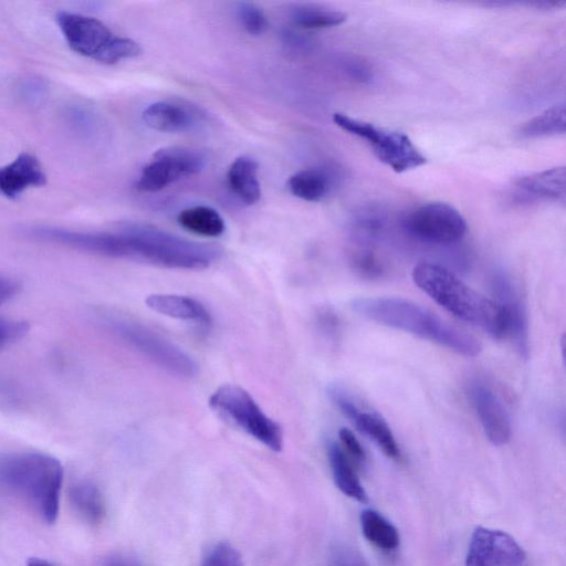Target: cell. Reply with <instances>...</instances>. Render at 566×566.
<instances>
[{"instance_id":"cell-1","label":"cell","mask_w":566,"mask_h":566,"mask_svg":"<svg viewBox=\"0 0 566 566\" xmlns=\"http://www.w3.org/2000/svg\"><path fill=\"white\" fill-rule=\"evenodd\" d=\"M48 239L103 256L140 261L168 269L202 270L221 254L217 245L190 241L139 223H126L111 232L51 228Z\"/></svg>"},{"instance_id":"cell-2","label":"cell","mask_w":566,"mask_h":566,"mask_svg":"<svg viewBox=\"0 0 566 566\" xmlns=\"http://www.w3.org/2000/svg\"><path fill=\"white\" fill-rule=\"evenodd\" d=\"M352 310L378 324L427 339L459 355L475 357L482 350L472 335L450 325L430 310L406 298L391 296L356 297Z\"/></svg>"},{"instance_id":"cell-3","label":"cell","mask_w":566,"mask_h":566,"mask_svg":"<svg viewBox=\"0 0 566 566\" xmlns=\"http://www.w3.org/2000/svg\"><path fill=\"white\" fill-rule=\"evenodd\" d=\"M415 284L455 317L483 329L494 338H505V324L497 303L468 286L450 270L420 262L412 270Z\"/></svg>"},{"instance_id":"cell-4","label":"cell","mask_w":566,"mask_h":566,"mask_svg":"<svg viewBox=\"0 0 566 566\" xmlns=\"http://www.w3.org/2000/svg\"><path fill=\"white\" fill-rule=\"evenodd\" d=\"M62 481L63 468L50 454L24 451L0 458V483L46 523L57 517Z\"/></svg>"},{"instance_id":"cell-5","label":"cell","mask_w":566,"mask_h":566,"mask_svg":"<svg viewBox=\"0 0 566 566\" xmlns=\"http://www.w3.org/2000/svg\"><path fill=\"white\" fill-rule=\"evenodd\" d=\"M56 22L74 52L97 62L115 64L142 52L137 42L115 34L96 18L61 11L56 14Z\"/></svg>"},{"instance_id":"cell-6","label":"cell","mask_w":566,"mask_h":566,"mask_svg":"<svg viewBox=\"0 0 566 566\" xmlns=\"http://www.w3.org/2000/svg\"><path fill=\"white\" fill-rule=\"evenodd\" d=\"M98 316L114 335L167 373L181 378L198 374V364L189 354L148 327L108 311Z\"/></svg>"},{"instance_id":"cell-7","label":"cell","mask_w":566,"mask_h":566,"mask_svg":"<svg viewBox=\"0 0 566 566\" xmlns=\"http://www.w3.org/2000/svg\"><path fill=\"white\" fill-rule=\"evenodd\" d=\"M209 406L266 448H283L282 427L266 416L253 397L237 385H222L209 398Z\"/></svg>"},{"instance_id":"cell-8","label":"cell","mask_w":566,"mask_h":566,"mask_svg":"<svg viewBox=\"0 0 566 566\" xmlns=\"http://www.w3.org/2000/svg\"><path fill=\"white\" fill-rule=\"evenodd\" d=\"M333 122L340 129L366 140L378 160L396 172L427 163V158L403 133L386 130L342 113L333 114Z\"/></svg>"},{"instance_id":"cell-9","label":"cell","mask_w":566,"mask_h":566,"mask_svg":"<svg viewBox=\"0 0 566 566\" xmlns=\"http://www.w3.org/2000/svg\"><path fill=\"white\" fill-rule=\"evenodd\" d=\"M206 163V156L198 149L161 148L143 167L136 188L142 192H157L184 178L197 175L205 168Z\"/></svg>"},{"instance_id":"cell-10","label":"cell","mask_w":566,"mask_h":566,"mask_svg":"<svg viewBox=\"0 0 566 566\" xmlns=\"http://www.w3.org/2000/svg\"><path fill=\"white\" fill-rule=\"evenodd\" d=\"M403 229L419 241L452 244L467 232V221L452 206L429 202L411 211L402 221Z\"/></svg>"},{"instance_id":"cell-11","label":"cell","mask_w":566,"mask_h":566,"mask_svg":"<svg viewBox=\"0 0 566 566\" xmlns=\"http://www.w3.org/2000/svg\"><path fill=\"white\" fill-rule=\"evenodd\" d=\"M526 554L510 534L479 526L470 538L465 566H523Z\"/></svg>"},{"instance_id":"cell-12","label":"cell","mask_w":566,"mask_h":566,"mask_svg":"<svg viewBox=\"0 0 566 566\" xmlns=\"http://www.w3.org/2000/svg\"><path fill=\"white\" fill-rule=\"evenodd\" d=\"M495 302L500 306L504 324L505 338L510 337L523 358L528 357V319L521 293L511 275L496 271L491 277Z\"/></svg>"},{"instance_id":"cell-13","label":"cell","mask_w":566,"mask_h":566,"mask_svg":"<svg viewBox=\"0 0 566 566\" xmlns=\"http://www.w3.org/2000/svg\"><path fill=\"white\" fill-rule=\"evenodd\" d=\"M328 396L337 409L359 430L373 440L390 459L399 460L401 452L388 423L376 412L361 409L338 386L328 389Z\"/></svg>"},{"instance_id":"cell-14","label":"cell","mask_w":566,"mask_h":566,"mask_svg":"<svg viewBox=\"0 0 566 566\" xmlns=\"http://www.w3.org/2000/svg\"><path fill=\"white\" fill-rule=\"evenodd\" d=\"M468 395L489 441L494 446L506 444L511 439V421L496 392L484 381L474 379L468 385Z\"/></svg>"},{"instance_id":"cell-15","label":"cell","mask_w":566,"mask_h":566,"mask_svg":"<svg viewBox=\"0 0 566 566\" xmlns=\"http://www.w3.org/2000/svg\"><path fill=\"white\" fill-rule=\"evenodd\" d=\"M142 118L149 128L164 133L192 132L207 122L201 108L180 99L155 102L144 109Z\"/></svg>"},{"instance_id":"cell-16","label":"cell","mask_w":566,"mask_h":566,"mask_svg":"<svg viewBox=\"0 0 566 566\" xmlns=\"http://www.w3.org/2000/svg\"><path fill=\"white\" fill-rule=\"evenodd\" d=\"M46 175L35 156L21 153L10 164L0 167V193L15 199L30 187H42Z\"/></svg>"},{"instance_id":"cell-17","label":"cell","mask_w":566,"mask_h":566,"mask_svg":"<svg viewBox=\"0 0 566 566\" xmlns=\"http://www.w3.org/2000/svg\"><path fill=\"white\" fill-rule=\"evenodd\" d=\"M146 305L159 314L209 326L211 315L206 306L196 298L166 293L150 294L145 300Z\"/></svg>"},{"instance_id":"cell-18","label":"cell","mask_w":566,"mask_h":566,"mask_svg":"<svg viewBox=\"0 0 566 566\" xmlns=\"http://www.w3.org/2000/svg\"><path fill=\"white\" fill-rule=\"evenodd\" d=\"M518 192L531 200H564L566 170L564 166L546 169L515 180Z\"/></svg>"},{"instance_id":"cell-19","label":"cell","mask_w":566,"mask_h":566,"mask_svg":"<svg viewBox=\"0 0 566 566\" xmlns=\"http://www.w3.org/2000/svg\"><path fill=\"white\" fill-rule=\"evenodd\" d=\"M327 458L336 486L346 496L366 503L368 501L367 492L353 467V462L339 443L333 441L328 444Z\"/></svg>"},{"instance_id":"cell-20","label":"cell","mask_w":566,"mask_h":566,"mask_svg":"<svg viewBox=\"0 0 566 566\" xmlns=\"http://www.w3.org/2000/svg\"><path fill=\"white\" fill-rule=\"evenodd\" d=\"M258 163L250 156H240L230 165L227 179L231 191L245 205H254L261 197Z\"/></svg>"},{"instance_id":"cell-21","label":"cell","mask_w":566,"mask_h":566,"mask_svg":"<svg viewBox=\"0 0 566 566\" xmlns=\"http://www.w3.org/2000/svg\"><path fill=\"white\" fill-rule=\"evenodd\" d=\"M291 193L310 202L323 200L333 187V178L324 168H306L292 175L287 181Z\"/></svg>"},{"instance_id":"cell-22","label":"cell","mask_w":566,"mask_h":566,"mask_svg":"<svg viewBox=\"0 0 566 566\" xmlns=\"http://www.w3.org/2000/svg\"><path fill=\"white\" fill-rule=\"evenodd\" d=\"M360 527L365 538L376 548L385 553H391L399 547L398 530L378 511L364 510L360 514Z\"/></svg>"},{"instance_id":"cell-23","label":"cell","mask_w":566,"mask_h":566,"mask_svg":"<svg viewBox=\"0 0 566 566\" xmlns=\"http://www.w3.org/2000/svg\"><path fill=\"white\" fill-rule=\"evenodd\" d=\"M70 503L74 512L90 524L103 521L106 509L99 489L91 482L82 481L73 484L69 490Z\"/></svg>"},{"instance_id":"cell-24","label":"cell","mask_w":566,"mask_h":566,"mask_svg":"<svg viewBox=\"0 0 566 566\" xmlns=\"http://www.w3.org/2000/svg\"><path fill=\"white\" fill-rule=\"evenodd\" d=\"M177 221L182 229L202 237H220L226 230L222 217L208 206L184 209L179 212Z\"/></svg>"},{"instance_id":"cell-25","label":"cell","mask_w":566,"mask_h":566,"mask_svg":"<svg viewBox=\"0 0 566 566\" xmlns=\"http://www.w3.org/2000/svg\"><path fill=\"white\" fill-rule=\"evenodd\" d=\"M523 137L535 138L565 133V105L556 104L526 122L520 130Z\"/></svg>"},{"instance_id":"cell-26","label":"cell","mask_w":566,"mask_h":566,"mask_svg":"<svg viewBox=\"0 0 566 566\" xmlns=\"http://www.w3.org/2000/svg\"><path fill=\"white\" fill-rule=\"evenodd\" d=\"M291 19L296 27L317 30L342 24L346 20V14L316 6H301L293 9Z\"/></svg>"},{"instance_id":"cell-27","label":"cell","mask_w":566,"mask_h":566,"mask_svg":"<svg viewBox=\"0 0 566 566\" xmlns=\"http://www.w3.org/2000/svg\"><path fill=\"white\" fill-rule=\"evenodd\" d=\"M239 21L243 29L252 34L263 33L268 28V21L263 11L252 2H239L237 7Z\"/></svg>"},{"instance_id":"cell-28","label":"cell","mask_w":566,"mask_h":566,"mask_svg":"<svg viewBox=\"0 0 566 566\" xmlns=\"http://www.w3.org/2000/svg\"><path fill=\"white\" fill-rule=\"evenodd\" d=\"M202 566H243L240 553L229 544L216 545L205 557Z\"/></svg>"},{"instance_id":"cell-29","label":"cell","mask_w":566,"mask_h":566,"mask_svg":"<svg viewBox=\"0 0 566 566\" xmlns=\"http://www.w3.org/2000/svg\"><path fill=\"white\" fill-rule=\"evenodd\" d=\"M28 331L25 321L0 317V352L21 339Z\"/></svg>"},{"instance_id":"cell-30","label":"cell","mask_w":566,"mask_h":566,"mask_svg":"<svg viewBox=\"0 0 566 566\" xmlns=\"http://www.w3.org/2000/svg\"><path fill=\"white\" fill-rule=\"evenodd\" d=\"M338 438L340 448L352 462L356 464H364L366 462L365 450L349 429L342 428L338 431Z\"/></svg>"},{"instance_id":"cell-31","label":"cell","mask_w":566,"mask_h":566,"mask_svg":"<svg viewBox=\"0 0 566 566\" xmlns=\"http://www.w3.org/2000/svg\"><path fill=\"white\" fill-rule=\"evenodd\" d=\"M353 265L363 277L378 279L382 276V264L370 253L356 254L353 259Z\"/></svg>"},{"instance_id":"cell-32","label":"cell","mask_w":566,"mask_h":566,"mask_svg":"<svg viewBox=\"0 0 566 566\" xmlns=\"http://www.w3.org/2000/svg\"><path fill=\"white\" fill-rule=\"evenodd\" d=\"M21 289L20 282L6 274H0V305L14 297Z\"/></svg>"},{"instance_id":"cell-33","label":"cell","mask_w":566,"mask_h":566,"mask_svg":"<svg viewBox=\"0 0 566 566\" xmlns=\"http://www.w3.org/2000/svg\"><path fill=\"white\" fill-rule=\"evenodd\" d=\"M334 566H367L364 558L350 548L339 549L334 557Z\"/></svg>"},{"instance_id":"cell-34","label":"cell","mask_w":566,"mask_h":566,"mask_svg":"<svg viewBox=\"0 0 566 566\" xmlns=\"http://www.w3.org/2000/svg\"><path fill=\"white\" fill-rule=\"evenodd\" d=\"M97 566H140L136 560L118 554L104 556Z\"/></svg>"},{"instance_id":"cell-35","label":"cell","mask_w":566,"mask_h":566,"mask_svg":"<svg viewBox=\"0 0 566 566\" xmlns=\"http://www.w3.org/2000/svg\"><path fill=\"white\" fill-rule=\"evenodd\" d=\"M27 566H55V565H53L52 563H50L45 559L32 557V558L28 559Z\"/></svg>"}]
</instances>
